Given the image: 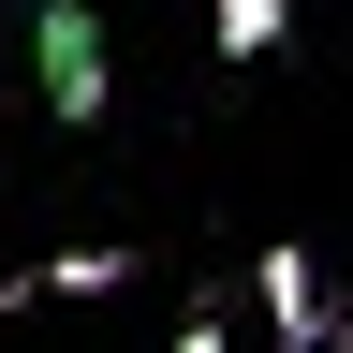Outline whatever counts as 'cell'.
<instances>
[{"label": "cell", "mask_w": 353, "mask_h": 353, "mask_svg": "<svg viewBox=\"0 0 353 353\" xmlns=\"http://www.w3.org/2000/svg\"><path fill=\"white\" fill-rule=\"evenodd\" d=\"M30 74H44V118L88 132L103 118V15H88V0H44L30 15Z\"/></svg>", "instance_id": "obj_1"}, {"label": "cell", "mask_w": 353, "mask_h": 353, "mask_svg": "<svg viewBox=\"0 0 353 353\" xmlns=\"http://www.w3.org/2000/svg\"><path fill=\"white\" fill-rule=\"evenodd\" d=\"M250 294H265V324H280L294 353H339V309H324V265H309L294 236H280V250L250 265Z\"/></svg>", "instance_id": "obj_2"}, {"label": "cell", "mask_w": 353, "mask_h": 353, "mask_svg": "<svg viewBox=\"0 0 353 353\" xmlns=\"http://www.w3.org/2000/svg\"><path fill=\"white\" fill-rule=\"evenodd\" d=\"M44 294H132V250H59V265H30L0 309H44Z\"/></svg>", "instance_id": "obj_3"}, {"label": "cell", "mask_w": 353, "mask_h": 353, "mask_svg": "<svg viewBox=\"0 0 353 353\" xmlns=\"http://www.w3.org/2000/svg\"><path fill=\"white\" fill-rule=\"evenodd\" d=\"M206 30H221V59H265L294 30V0H206Z\"/></svg>", "instance_id": "obj_4"}, {"label": "cell", "mask_w": 353, "mask_h": 353, "mask_svg": "<svg viewBox=\"0 0 353 353\" xmlns=\"http://www.w3.org/2000/svg\"><path fill=\"white\" fill-rule=\"evenodd\" d=\"M176 353H236V324H176Z\"/></svg>", "instance_id": "obj_5"}]
</instances>
